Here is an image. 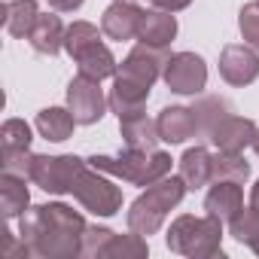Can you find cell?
Listing matches in <instances>:
<instances>
[{"instance_id": "8992f818", "label": "cell", "mask_w": 259, "mask_h": 259, "mask_svg": "<svg viewBox=\"0 0 259 259\" xmlns=\"http://www.w3.org/2000/svg\"><path fill=\"white\" fill-rule=\"evenodd\" d=\"M85 165L89 162H82L79 156H34L31 183H37L49 195H67L73 192V183Z\"/></svg>"}, {"instance_id": "ffe728a7", "label": "cell", "mask_w": 259, "mask_h": 259, "mask_svg": "<svg viewBox=\"0 0 259 259\" xmlns=\"http://www.w3.org/2000/svg\"><path fill=\"white\" fill-rule=\"evenodd\" d=\"M37 132H40V138H46V141H52V144H61V141H67L70 135H73V128L79 125L76 119H73V113L67 110V107H46V110H40L37 113Z\"/></svg>"}, {"instance_id": "4fadbf2b", "label": "cell", "mask_w": 259, "mask_h": 259, "mask_svg": "<svg viewBox=\"0 0 259 259\" xmlns=\"http://www.w3.org/2000/svg\"><path fill=\"white\" fill-rule=\"evenodd\" d=\"M256 138V122L247 116H226L210 135V144L223 153H244L247 147H253Z\"/></svg>"}, {"instance_id": "6da1fadb", "label": "cell", "mask_w": 259, "mask_h": 259, "mask_svg": "<svg viewBox=\"0 0 259 259\" xmlns=\"http://www.w3.org/2000/svg\"><path fill=\"white\" fill-rule=\"evenodd\" d=\"M85 226L82 213L61 201L28 207L19 217V235L37 259H76Z\"/></svg>"}, {"instance_id": "74e56055", "label": "cell", "mask_w": 259, "mask_h": 259, "mask_svg": "<svg viewBox=\"0 0 259 259\" xmlns=\"http://www.w3.org/2000/svg\"><path fill=\"white\" fill-rule=\"evenodd\" d=\"M253 253H256V256H259V244H256V247H253Z\"/></svg>"}, {"instance_id": "cb8c5ba5", "label": "cell", "mask_w": 259, "mask_h": 259, "mask_svg": "<svg viewBox=\"0 0 259 259\" xmlns=\"http://www.w3.org/2000/svg\"><path fill=\"white\" fill-rule=\"evenodd\" d=\"M192 110H195L198 138H201V141H210L213 128H217V125H220L226 116H232V107H229V101H226V98H217V95H207V98L195 101V104H192Z\"/></svg>"}, {"instance_id": "44dd1931", "label": "cell", "mask_w": 259, "mask_h": 259, "mask_svg": "<svg viewBox=\"0 0 259 259\" xmlns=\"http://www.w3.org/2000/svg\"><path fill=\"white\" fill-rule=\"evenodd\" d=\"M76 61V67H79V73L82 76H89V79H110V76H116L119 73V64H116V58H113V52L104 46V43H95V46H89L79 58H73Z\"/></svg>"}, {"instance_id": "f35d334b", "label": "cell", "mask_w": 259, "mask_h": 259, "mask_svg": "<svg viewBox=\"0 0 259 259\" xmlns=\"http://www.w3.org/2000/svg\"><path fill=\"white\" fill-rule=\"evenodd\" d=\"M256 4H259V0H256Z\"/></svg>"}, {"instance_id": "d6a6232c", "label": "cell", "mask_w": 259, "mask_h": 259, "mask_svg": "<svg viewBox=\"0 0 259 259\" xmlns=\"http://www.w3.org/2000/svg\"><path fill=\"white\" fill-rule=\"evenodd\" d=\"M0 256H4V259H28L31 250H28V244L22 241V235H19V241H16V235L4 232V250H0Z\"/></svg>"}, {"instance_id": "f1b7e54d", "label": "cell", "mask_w": 259, "mask_h": 259, "mask_svg": "<svg viewBox=\"0 0 259 259\" xmlns=\"http://www.w3.org/2000/svg\"><path fill=\"white\" fill-rule=\"evenodd\" d=\"M31 125L25 119H7L0 128V150H31Z\"/></svg>"}, {"instance_id": "ac0fdd59", "label": "cell", "mask_w": 259, "mask_h": 259, "mask_svg": "<svg viewBox=\"0 0 259 259\" xmlns=\"http://www.w3.org/2000/svg\"><path fill=\"white\" fill-rule=\"evenodd\" d=\"M119 132H122V141L128 150H159V141H162L156 119H150L144 113L119 119Z\"/></svg>"}, {"instance_id": "e0dca14e", "label": "cell", "mask_w": 259, "mask_h": 259, "mask_svg": "<svg viewBox=\"0 0 259 259\" xmlns=\"http://www.w3.org/2000/svg\"><path fill=\"white\" fill-rule=\"evenodd\" d=\"M64 34H67V28L61 25L58 16L40 13L37 22H34V28H31V34H28V43L40 55H58L64 49Z\"/></svg>"}, {"instance_id": "3957f363", "label": "cell", "mask_w": 259, "mask_h": 259, "mask_svg": "<svg viewBox=\"0 0 259 259\" xmlns=\"http://www.w3.org/2000/svg\"><path fill=\"white\" fill-rule=\"evenodd\" d=\"M168 250L186 259H213L223 256V223L217 217L180 213L168 229Z\"/></svg>"}, {"instance_id": "7402d4cb", "label": "cell", "mask_w": 259, "mask_h": 259, "mask_svg": "<svg viewBox=\"0 0 259 259\" xmlns=\"http://www.w3.org/2000/svg\"><path fill=\"white\" fill-rule=\"evenodd\" d=\"M250 180V165L241 153H223L217 150L210 156V183H247Z\"/></svg>"}, {"instance_id": "7c38bea8", "label": "cell", "mask_w": 259, "mask_h": 259, "mask_svg": "<svg viewBox=\"0 0 259 259\" xmlns=\"http://www.w3.org/2000/svg\"><path fill=\"white\" fill-rule=\"evenodd\" d=\"M141 19H144V10L135 4V0H113V4L104 10L101 31L110 40H119V43L122 40H138Z\"/></svg>"}, {"instance_id": "ba28073f", "label": "cell", "mask_w": 259, "mask_h": 259, "mask_svg": "<svg viewBox=\"0 0 259 259\" xmlns=\"http://www.w3.org/2000/svg\"><path fill=\"white\" fill-rule=\"evenodd\" d=\"M107 107H110V101L104 98V89H101L98 79H89L82 73L70 79V85H67V110L73 113V119L79 125L101 122Z\"/></svg>"}, {"instance_id": "83f0119b", "label": "cell", "mask_w": 259, "mask_h": 259, "mask_svg": "<svg viewBox=\"0 0 259 259\" xmlns=\"http://www.w3.org/2000/svg\"><path fill=\"white\" fill-rule=\"evenodd\" d=\"M229 235H232L235 241L247 244V247H256V244H259V210H256L253 204L244 207V210L229 223Z\"/></svg>"}, {"instance_id": "5b68a950", "label": "cell", "mask_w": 259, "mask_h": 259, "mask_svg": "<svg viewBox=\"0 0 259 259\" xmlns=\"http://www.w3.org/2000/svg\"><path fill=\"white\" fill-rule=\"evenodd\" d=\"M70 195L95 217H116L122 210V189L110 180V174H104L92 165H85L79 171Z\"/></svg>"}, {"instance_id": "9a60e30c", "label": "cell", "mask_w": 259, "mask_h": 259, "mask_svg": "<svg viewBox=\"0 0 259 259\" xmlns=\"http://www.w3.org/2000/svg\"><path fill=\"white\" fill-rule=\"evenodd\" d=\"M204 210L220 223H232L244 210V189L241 183H213L204 195Z\"/></svg>"}, {"instance_id": "f546056e", "label": "cell", "mask_w": 259, "mask_h": 259, "mask_svg": "<svg viewBox=\"0 0 259 259\" xmlns=\"http://www.w3.org/2000/svg\"><path fill=\"white\" fill-rule=\"evenodd\" d=\"M113 235H116V232L107 229V226H85L79 256H85V259H98V256H104V250H107V244H110Z\"/></svg>"}, {"instance_id": "d590c367", "label": "cell", "mask_w": 259, "mask_h": 259, "mask_svg": "<svg viewBox=\"0 0 259 259\" xmlns=\"http://www.w3.org/2000/svg\"><path fill=\"white\" fill-rule=\"evenodd\" d=\"M250 204L259 210V180H256V183H253V189H250Z\"/></svg>"}, {"instance_id": "e575fe53", "label": "cell", "mask_w": 259, "mask_h": 259, "mask_svg": "<svg viewBox=\"0 0 259 259\" xmlns=\"http://www.w3.org/2000/svg\"><path fill=\"white\" fill-rule=\"evenodd\" d=\"M82 4H85V0H49V7L55 13H76Z\"/></svg>"}, {"instance_id": "9c48e42d", "label": "cell", "mask_w": 259, "mask_h": 259, "mask_svg": "<svg viewBox=\"0 0 259 259\" xmlns=\"http://www.w3.org/2000/svg\"><path fill=\"white\" fill-rule=\"evenodd\" d=\"M220 76L235 85L244 89L259 76V52L250 43H229L220 52Z\"/></svg>"}, {"instance_id": "7a4b0ae2", "label": "cell", "mask_w": 259, "mask_h": 259, "mask_svg": "<svg viewBox=\"0 0 259 259\" xmlns=\"http://www.w3.org/2000/svg\"><path fill=\"white\" fill-rule=\"evenodd\" d=\"M186 192H189V189H186V183H183L180 174H177V177L168 174V177L156 180L153 186H147V189L132 201V207H128V213H125L128 229L138 232V235H144V238L156 235V232L162 229L165 217L183 201Z\"/></svg>"}, {"instance_id": "836d02e7", "label": "cell", "mask_w": 259, "mask_h": 259, "mask_svg": "<svg viewBox=\"0 0 259 259\" xmlns=\"http://www.w3.org/2000/svg\"><path fill=\"white\" fill-rule=\"evenodd\" d=\"M150 4L156 7V10H168V13H180V10H186L192 0H150Z\"/></svg>"}, {"instance_id": "8d00e7d4", "label": "cell", "mask_w": 259, "mask_h": 259, "mask_svg": "<svg viewBox=\"0 0 259 259\" xmlns=\"http://www.w3.org/2000/svg\"><path fill=\"white\" fill-rule=\"evenodd\" d=\"M253 153L259 156V128H256V138H253Z\"/></svg>"}, {"instance_id": "1f68e13d", "label": "cell", "mask_w": 259, "mask_h": 259, "mask_svg": "<svg viewBox=\"0 0 259 259\" xmlns=\"http://www.w3.org/2000/svg\"><path fill=\"white\" fill-rule=\"evenodd\" d=\"M238 28H241V37L259 52V4H244L241 13H238Z\"/></svg>"}, {"instance_id": "484cf974", "label": "cell", "mask_w": 259, "mask_h": 259, "mask_svg": "<svg viewBox=\"0 0 259 259\" xmlns=\"http://www.w3.org/2000/svg\"><path fill=\"white\" fill-rule=\"evenodd\" d=\"M150 253V244L144 241V235L128 232V235H113L104 256L107 259H144Z\"/></svg>"}, {"instance_id": "d6986e66", "label": "cell", "mask_w": 259, "mask_h": 259, "mask_svg": "<svg viewBox=\"0 0 259 259\" xmlns=\"http://www.w3.org/2000/svg\"><path fill=\"white\" fill-rule=\"evenodd\" d=\"M28 207H31L28 180L0 171V210H4V217L7 220H19Z\"/></svg>"}, {"instance_id": "8fae6325", "label": "cell", "mask_w": 259, "mask_h": 259, "mask_svg": "<svg viewBox=\"0 0 259 259\" xmlns=\"http://www.w3.org/2000/svg\"><path fill=\"white\" fill-rule=\"evenodd\" d=\"M150 89L153 85H147V82H138L132 76H125V73H116L113 76V85H110V95H107L110 110L119 119H128V116L144 113V107L150 101Z\"/></svg>"}, {"instance_id": "d4e9b609", "label": "cell", "mask_w": 259, "mask_h": 259, "mask_svg": "<svg viewBox=\"0 0 259 259\" xmlns=\"http://www.w3.org/2000/svg\"><path fill=\"white\" fill-rule=\"evenodd\" d=\"M37 16H40L37 0H13V4H4V28L19 40L31 34Z\"/></svg>"}, {"instance_id": "2e32d148", "label": "cell", "mask_w": 259, "mask_h": 259, "mask_svg": "<svg viewBox=\"0 0 259 259\" xmlns=\"http://www.w3.org/2000/svg\"><path fill=\"white\" fill-rule=\"evenodd\" d=\"M174 37H177V19H174V13H168V10H144L141 31H138L141 43L168 49L174 43Z\"/></svg>"}, {"instance_id": "603a6c76", "label": "cell", "mask_w": 259, "mask_h": 259, "mask_svg": "<svg viewBox=\"0 0 259 259\" xmlns=\"http://www.w3.org/2000/svg\"><path fill=\"white\" fill-rule=\"evenodd\" d=\"M210 156L204 147H189L183 156H180V177L186 183V189H201L204 183H210Z\"/></svg>"}, {"instance_id": "30bf717a", "label": "cell", "mask_w": 259, "mask_h": 259, "mask_svg": "<svg viewBox=\"0 0 259 259\" xmlns=\"http://www.w3.org/2000/svg\"><path fill=\"white\" fill-rule=\"evenodd\" d=\"M168 58H171V55H168V49L138 43L132 52L125 55V61L119 64V73L132 76V79H138V82H147V85H156V79L165 73Z\"/></svg>"}, {"instance_id": "4dcf8cb0", "label": "cell", "mask_w": 259, "mask_h": 259, "mask_svg": "<svg viewBox=\"0 0 259 259\" xmlns=\"http://www.w3.org/2000/svg\"><path fill=\"white\" fill-rule=\"evenodd\" d=\"M31 159H34L31 150H0V171L31 180Z\"/></svg>"}, {"instance_id": "52a82bcc", "label": "cell", "mask_w": 259, "mask_h": 259, "mask_svg": "<svg viewBox=\"0 0 259 259\" xmlns=\"http://www.w3.org/2000/svg\"><path fill=\"white\" fill-rule=\"evenodd\" d=\"M162 79L174 95H198L207 85V64L195 52H174L165 64Z\"/></svg>"}, {"instance_id": "277c9868", "label": "cell", "mask_w": 259, "mask_h": 259, "mask_svg": "<svg viewBox=\"0 0 259 259\" xmlns=\"http://www.w3.org/2000/svg\"><path fill=\"white\" fill-rule=\"evenodd\" d=\"M171 156L162 153V150H125L119 156H92L89 165L110 174V177H119L132 186H153L156 180L168 177L171 174Z\"/></svg>"}, {"instance_id": "4316f807", "label": "cell", "mask_w": 259, "mask_h": 259, "mask_svg": "<svg viewBox=\"0 0 259 259\" xmlns=\"http://www.w3.org/2000/svg\"><path fill=\"white\" fill-rule=\"evenodd\" d=\"M95 43H101V31L92 25V22H73L70 28H67V34H64V52L70 55V58H79L89 46H95Z\"/></svg>"}, {"instance_id": "5bb4252c", "label": "cell", "mask_w": 259, "mask_h": 259, "mask_svg": "<svg viewBox=\"0 0 259 259\" xmlns=\"http://www.w3.org/2000/svg\"><path fill=\"white\" fill-rule=\"evenodd\" d=\"M156 125L165 144H186L189 138H198V122L192 107H165L156 116Z\"/></svg>"}]
</instances>
